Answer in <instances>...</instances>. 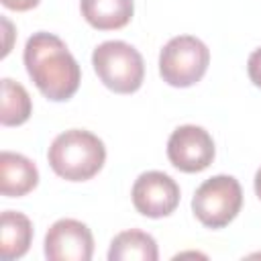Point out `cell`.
<instances>
[{
  "label": "cell",
  "mask_w": 261,
  "mask_h": 261,
  "mask_svg": "<svg viewBox=\"0 0 261 261\" xmlns=\"http://www.w3.org/2000/svg\"><path fill=\"white\" fill-rule=\"evenodd\" d=\"M210 51L192 35H179L165 43L159 55V73L173 88H188L200 82L208 69Z\"/></svg>",
  "instance_id": "277c9868"
},
{
  "label": "cell",
  "mask_w": 261,
  "mask_h": 261,
  "mask_svg": "<svg viewBox=\"0 0 261 261\" xmlns=\"http://www.w3.org/2000/svg\"><path fill=\"white\" fill-rule=\"evenodd\" d=\"M0 257L4 261H12L22 257L33 241V224L29 216L22 212L6 210L0 220Z\"/></svg>",
  "instance_id": "8fae6325"
},
{
  "label": "cell",
  "mask_w": 261,
  "mask_h": 261,
  "mask_svg": "<svg viewBox=\"0 0 261 261\" xmlns=\"http://www.w3.org/2000/svg\"><path fill=\"white\" fill-rule=\"evenodd\" d=\"M24 65L39 92L53 100H69L82 82V71L65 43L51 33H35L24 45Z\"/></svg>",
  "instance_id": "6da1fadb"
},
{
  "label": "cell",
  "mask_w": 261,
  "mask_h": 261,
  "mask_svg": "<svg viewBox=\"0 0 261 261\" xmlns=\"http://www.w3.org/2000/svg\"><path fill=\"white\" fill-rule=\"evenodd\" d=\"M92 253V230L75 218L53 222L45 234V257L49 261H90Z\"/></svg>",
  "instance_id": "ba28073f"
},
{
  "label": "cell",
  "mask_w": 261,
  "mask_h": 261,
  "mask_svg": "<svg viewBox=\"0 0 261 261\" xmlns=\"http://www.w3.org/2000/svg\"><path fill=\"white\" fill-rule=\"evenodd\" d=\"M80 10L94 29L114 31L130 22L135 4L133 0H80Z\"/></svg>",
  "instance_id": "30bf717a"
},
{
  "label": "cell",
  "mask_w": 261,
  "mask_h": 261,
  "mask_svg": "<svg viewBox=\"0 0 261 261\" xmlns=\"http://www.w3.org/2000/svg\"><path fill=\"white\" fill-rule=\"evenodd\" d=\"M157 243L149 232L130 228L118 232L108 249L110 261H157Z\"/></svg>",
  "instance_id": "7c38bea8"
},
{
  "label": "cell",
  "mask_w": 261,
  "mask_h": 261,
  "mask_svg": "<svg viewBox=\"0 0 261 261\" xmlns=\"http://www.w3.org/2000/svg\"><path fill=\"white\" fill-rule=\"evenodd\" d=\"M39 2H41V0H2V4H4L6 8H10V10H18V12H22V10H31V8H35Z\"/></svg>",
  "instance_id": "9a60e30c"
},
{
  "label": "cell",
  "mask_w": 261,
  "mask_h": 261,
  "mask_svg": "<svg viewBox=\"0 0 261 261\" xmlns=\"http://www.w3.org/2000/svg\"><path fill=\"white\" fill-rule=\"evenodd\" d=\"M133 204L149 218L169 216L179 204V186L163 171H145L135 179Z\"/></svg>",
  "instance_id": "52a82bcc"
},
{
  "label": "cell",
  "mask_w": 261,
  "mask_h": 261,
  "mask_svg": "<svg viewBox=\"0 0 261 261\" xmlns=\"http://www.w3.org/2000/svg\"><path fill=\"white\" fill-rule=\"evenodd\" d=\"M214 141L210 133L196 124L177 126L167 141V157L171 165L186 173L206 169L214 159Z\"/></svg>",
  "instance_id": "8992f818"
},
{
  "label": "cell",
  "mask_w": 261,
  "mask_h": 261,
  "mask_svg": "<svg viewBox=\"0 0 261 261\" xmlns=\"http://www.w3.org/2000/svg\"><path fill=\"white\" fill-rule=\"evenodd\" d=\"M47 159L59 177L67 181H86L102 169L106 147L94 133L71 128L53 139Z\"/></svg>",
  "instance_id": "7a4b0ae2"
},
{
  "label": "cell",
  "mask_w": 261,
  "mask_h": 261,
  "mask_svg": "<svg viewBox=\"0 0 261 261\" xmlns=\"http://www.w3.org/2000/svg\"><path fill=\"white\" fill-rule=\"evenodd\" d=\"M247 71H249L251 82H253L257 88H261V47H259V49H255V51L249 55Z\"/></svg>",
  "instance_id": "5bb4252c"
},
{
  "label": "cell",
  "mask_w": 261,
  "mask_h": 261,
  "mask_svg": "<svg viewBox=\"0 0 261 261\" xmlns=\"http://www.w3.org/2000/svg\"><path fill=\"white\" fill-rule=\"evenodd\" d=\"M39 184V171L35 163L12 151L0 153V192L6 198H20L35 190Z\"/></svg>",
  "instance_id": "9c48e42d"
},
{
  "label": "cell",
  "mask_w": 261,
  "mask_h": 261,
  "mask_svg": "<svg viewBox=\"0 0 261 261\" xmlns=\"http://www.w3.org/2000/svg\"><path fill=\"white\" fill-rule=\"evenodd\" d=\"M255 194H257L259 200H261V167H259L257 173H255Z\"/></svg>",
  "instance_id": "2e32d148"
},
{
  "label": "cell",
  "mask_w": 261,
  "mask_h": 261,
  "mask_svg": "<svg viewBox=\"0 0 261 261\" xmlns=\"http://www.w3.org/2000/svg\"><path fill=\"white\" fill-rule=\"evenodd\" d=\"M243 190L232 175H214L206 179L192 198L196 218L208 228H222L241 212Z\"/></svg>",
  "instance_id": "5b68a950"
},
{
  "label": "cell",
  "mask_w": 261,
  "mask_h": 261,
  "mask_svg": "<svg viewBox=\"0 0 261 261\" xmlns=\"http://www.w3.org/2000/svg\"><path fill=\"white\" fill-rule=\"evenodd\" d=\"M92 65L100 82L116 94H133L145 77L141 53L124 41H104L92 53Z\"/></svg>",
  "instance_id": "3957f363"
},
{
  "label": "cell",
  "mask_w": 261,
  "mask_h": 261,
  "mask_svg": "<svg viewBox=\"0 0 261 261\" xmlns=\"http://www.w3.org/2000/svg\"><path fill=\"white\" fill-rule=\"evenodd\" d=\"M33 112L31 96L18 82H12L10 77L2 80V110H0V122L4 126H18L29 120Z\"/></svg>",
  "instance_id": "4fadbf2b"
}]
</instances>
